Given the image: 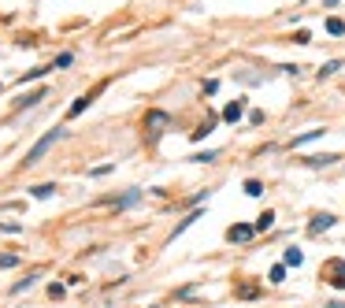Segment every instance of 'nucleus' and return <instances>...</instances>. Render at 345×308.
Wrapping results in <instances>:
<instances>
[{
  "label": "nucleus",
  "mask_w": 345,
  "mask_h": 308,
  "mask_svg": "<svg viewBox=\"0 0 345 308\" xmlns=\"http://www.w3.org/2000/svg\"><path fill=\"white\" fill-rule=\"evenodd\" d=\"M59 137H64V130H49V134H45V137H41V141H37L34 149L26 152V160H23V163H37V160L45 156V152H49V149H52V145L59 141Z\"/></svg>",
  "instance_id": "1"
},
{
  "label": "nucleus",
  "mask_w": 345,
  "mask_h": 308,
  "mask_svg": "<svg viewBox=\"0 0 345 308\" xmlns=\"http://www.w3.org/2000/svg\"><path fill=\"white\" fill-rule=\"evenodd\" d=\"M323 279L331 286H338V290H345V260H327V264H323Z\"/></svg>",
  "instance_id": "2"
},
{
  "label": "nucleus",
  "mask_w": 345,
  "mask_h": 308,
  "mask_svg": "<svg viewBox=\"0 0 345 308\" xmlns=\"http://www.w3.org/2000/svg\"><path fill=\"white\" fill-rule=\"evenodd\" d=\"M167 122H171V119H167V112H149V115H145V127H149V137H152V141L164 134Z\"/></svg>",
  "instance_id": "3"
},
{
  "label": "nucleus",
  "mask_w": 345,
  "mask_h": 308,
  "mask_svg": "<svg viewBox=\"0 0 345 308\" xmlns=\"http://www.w3.org/2000/svg\"><path fill=\"white\" fill-rule=\"evenodd\" d=\"M334 223H338V219H334V215H331V212H319V215H316V219H312V223H308V234H323V230H331Z\"/></svg>",
  "instance_id": "4"
},
{
  "label": "nucleus",
  "mask_w": 345,
  "mask_h": 308,
  "mask_svg": "<svg viewBox=\"0 0 345 308\" xmlns=\"http://www.w3.org/2000/svg\"><path fill=\"white\" fill-rule=\"evenodd\" d=\"M253 230H256V227L238 223V227H230V230H227V241H249V238H253Z\"/></svg>",
  "instance_id": "5"
},
{
  "label": "nucleus",
  "mask_w": 345,
  "mask_h": 308,
  "mask_svg": "<svg viewBox=\"0 0 345 308\" xmlns=\"http://www.w3.org/2000/svg\"><path fill=\"white\" fill-rule=\"evenodd\" d=\"M89 104H93V97H89V93H86V97H78V100L71 104V112H67V119H78V115H82V112H86Z\"/></svg>",
  "instance_id": "6"
},
{
  "label": "nucleus",
  "mask_w": 345,
  "mask_h": 308,
  "mask_svg": "<svg viewBox=\"0 0 345 308\" xmlns=\"http://www.w3.org/2000/svg\"><path fill=\"white\" fill-rule=\"evenodd\" d=\"M137 201H141V190H130V193L115 197V204H119V208H130V204H137Z\"/></svg>",
  "instance_id": "7"
},
{
  "label": "nucleus",
  "mask_w": 345,
  "mask_h": 308,
  "mask_svg": "<svg viewBox=\"0 0 345 308\" xmlns=\"http://www.w3.org/2000/svg\"><path fill=\"white\" fill-rule=\"evenodd\" d=\"M223 119H227V122H238V119H241V100H234V104H227V112H223Z\"/></svg>",
  "instance_id": "8"
},
{
  "label": "nucleus",
  "mask_w": 345,
  "mask_h": 308,
  "mask_svg": "<svg viewBox=\"0 0 345 308\" xmlns=\"http://www.w3.org/2000/svg\"><path fill=\"white\" fill-rule=\"evenodd\" d=\"M301 260H305V253H301V249H286V268H297Z\"/></svg>",
  "instance_id": "9"
},
{
  "label": "nucleus",
  "mask_w": 345,
  "mask_h": 308,
  "mask_svg": "<svg viewBox=\"0 0 345 308\" xmlns=\"http://www.w3.org/2000/svg\"><path fill=\"white\" fill-rule=\"evenodd\" d=\"M327 34H334V37L345 34V23H341V19H327Z\"/></svg>",
  "instance_id": "10"
},
{
  "label": "nucleus",
  "mask_w": 345,
  "mask_h": 308,
  "mask_svg": "<svg viewBox=\"0 0 345 308\" xmlns=\"http://www.w3.org/2000/svg\"><path fill=\"white\" fill-rule=\"evenodd\" d=\"M271 223H275V212H263L256 219V230H271Z\"/></svg>",
  "instance_id": "11"
},
{
  "label": "nucleus",
  "mask_w": 345,
  "mask_h": 308,
  "mask_svg": "<svg viewBox=\"0 0 345 308\" xmlns=\"http://www.w3.org/2000/svg\"><path fill=\"white\" fill-rule=\"evenodd\" d=\"M52 190H56V186H49V182H45V186H34V190H30V193H34L37 201H45V197H52Z\"/></svg>",
  "instance_id": "12"
},
{
  "label": "nucleus",
  "mask_w": 345,
  "mask_h": 308,
  "mask_svg": "<svg viewBox=\"0 0 345 308\" xmlns=\"http://www.w3.org/2000/svg\"><path fill=\"white\" fill-rule=\"evenodd\" d=\"M334 160H338V156H308L305 163H308V167H323V163H334Z\"/></svg>",
  "instance_id": "13"
},
{
  "label": "nucleus",
  "mask_w": 345,
  "mask_h": 308,
  "mask_svg": "<svg viewBox=\"0 0 345 308\" xmlns=\"http://www.w3.org/2000/svg\"><path fill=\"white\" fill-rule=\"evenodd\" d=\"M319 134H323V130H308V134H301V137H293V149H297V145H305V141H316Z\"/></svg>",
  "instance_id": "14"
},
{
  "label": "nucleus",
  "mask_w": 345,
  "mask_h": 308,
  "mask_svg": "<svg viewBox=\"0 0 345 308\" xmlns=\"http://www.w3.org/2000/svg\"><path fill=\"white\" fill-rule=\"evenodd\" d=\"M245 193H249V197H260V193H263V186H260L256 178H249V182H245Z\"/></svg>",
  "instance_id": "15"
},
{
  "label": "nucleus",
  "mask_w": 345,
  "mask_h": 308,
  "mask_svg": "<svg viewBox=\"0 0 345 308\" xmlns=\"http://www.w3.org/2000/svg\"><path fill=\"white\" fill-rule=\"evenodd\" d=\"M282 279H286V264H275L271 268V282H282Z\"/></svg>",
  "instance_id": "16"
},
{
  "label": "nucleus",
  "mask_w": 345,
  "mask_h": 308,
  "mask_svg": "<svg viewBox=\"0 0 345 308\" xmlns=\"http://www.w3.org/2000/svg\"><path fill=\"white\" fill-rule=\"evenodd\" d=\"M334 71H341V59H331V64H323V71H319V74L327 78V74H334Z\"/></svg>",
  "instance_id": "17"
},
{
  "label": "nucleus",
  "mask_w": 345,
  "mask_h": 308,
  "mask_svg": "<svg viewBox=\"0 0 345 308\" xmlns=\"http://www.w3.org/2000/svg\"><path fill=\"white\" fill-rule=\"evenodd\" d=\"M19 264V256H11V253H0V268H15Z\"/></svg>",
  "instance_id": "18"
},
{
  "label": "nucleus",
  "mask_w": 345,
  "mask_h": 308,
  "mask_svg": "<svg viewBox=\"0 0 345 308\" xmlns=\"http://www.w3.org/2000/svg\"><path fill=\"white\" fill-rule=\"evenodd\" d=\"M71 64H74V56H71V52H64V56H56V71H59V67H71Z\"/></svg>",
  "instance_id": "19"
},
{
  "label": "nucleus",
  "mask_w": 345,
  "mask_h": 308,
  "mask_svg": "<svg viewBox=\"0 0 345 308\" xmlns=\"http://www.w3.org/2000/svg\"><path fill=\"white\" fill-rule=\"evenodd\" d=\"M327 308H345V304H341V301H331V304H327Z\"/></svg>",
  "instance_id": "20"
}]
</instances>
